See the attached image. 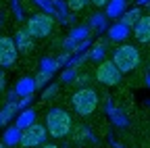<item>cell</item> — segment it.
<instances>
[{
    "mask_svg": "<svg viewBox=\"0 0 150 148\" xmlns=\"http://www.w3.org/2000/svg\"><path fill=\"white\" fill-rule=\"evenodd\" d=\"M46 136H48L46 125L33 123V125H29V127L23 129V134H21V146H23V148L42 146V142H46Z\"/></svg>",
    "mask_w": 150,
    "mask_h": 148,
    "instance_id": "8992f818",
    "label": "cell"
},
{
    "mask_svg": "<svg viewBox=\"0 0 150 148\" xmlns=\"http://www.w3.org/2000/svg\"><path fill=\"white\" fill-rule=\"evenodd\" d=\"M4 88H6V75H4V71L0 69V92H4Z\"/></svg>",
    "mask_w": 150,
    "mask_h": 148,
    "instance_id": "484cf974",
    "label": "cell"
},
{
    "mask_svg": "<svg viewBox=\"0 0 150 148\" xmlns=\"http://www.w3.org/2000/svg\"><path fill=\"white\" fill-rule=\"evenodd\" d=\"M134 35L140 44H150V15H142L134 25Z\"/></svg>",
    "mask_w": 150,
    "mask_h": 148,
    "instance_id": "ba28073f",
    "label": "cell"
},
{
    "mask_svg": "<svg viewBox=\"0 0 150 148\" xmlns=\"http://www.w3.org/2000/svg\"><path fill=\"white\" fill-rule=\"evenodd\" d=\"M35 90H38V86H35V77H29V75L21 77V79L15 84V94H17L19 98L33 96V92H35Z\"/></svg>",
    "mask_w": 150,
    "mask_h": 148,
    "instance_id": "9c48e42d",
    "label": "cell"
},
{
    "mask_svg": "<svg viewBox=\"0 0 150 148\" xmlns=\"http://www.w3.org/2000/svg\"><path fill=\"white\" fill-rule=\"evenodd\" d=\"M25 29L29 31V35L33 40H42V38H48L54 29V17L48 15V13H35L31 15L27 23H25Z\"/></svg>",
    "mask_w": 150,
    "mask_h": 148,
    "instance_id": "277c9868",
    "label": "cell"
},
{
    "mask_svg": "<svg viewBox=\"0 0 150 148\" xmlns=\"http://www.w3.org/2000/svg\"><path fill=\"white\" fill-rule=\"evenodd\" d=\"M0 127H2V121H0Z\"/></svg>",
    "mask_w": 150,
    "mask_h": 148,
    "instance_id": "4dcf8cb0",
    "label": "cell"
},
{
    "mask_svg": "<svg viewBox=\"0 0 150 148\" xmlns=\"http://www.w3.org/2000/svg\"><path fill=\"white\" fill-rule=\"evenodd\" d=\"M17 57H19V50H17V44L13 38L8 35H0V67H13L17 63Z\"/></svg>",
    "mask_w": 150,
    "mask_h": 148,
    "instance_id": "52a82bcc",
    "label": "cell"
},
{
    "mask_svg": "<svg viewBox=\"0 0 150 148\" xmlns=\"http://www.w3.org/2000/svg\"><path fill=\"white\" fill-rule=\"evenodd\" d=\"M56 90H59V88H56V86H50L46 92H44V96H42V100L46 102V100H50V98H54L56 96Z\"/></svg>",
    "mask_w": 150,
    "mask_h": 148,
    "instance_id": "603a6c76",
    "label": "cell"
},
{
    "mask_svg": "<svg viewBox=\"0 0 150 148\" xmlns=\"http://www.w3.org/2000/svg\"><path fill=\"white\" fill-rule=\"evenodd\" d=\"M94 75H96V79L102 84V86H117L119 81H121V75L123 73L119 71V67L112 63V61H102V63H98V67H96V71H94Z\"/></svg>",
    "mask_w": 150,
    "mask_h": 148,
    "instance_id": "5b68a950",
    "label": "cell"
},
{
    "mask_svg": "<svg viewBox=\"0 0 150 148\" xmlns=\"http://www.w3.org/2000/svg\"><path fill=\"white\" fill-rule=\"evenodd\" d=\"M106 57V48H104V42H98L90 52H88V59L96 61V63H102V59Z\"/></svg>",
    "mask_w": 150,
    "mask_h": 148,
    "instance_id": "d6986e66",
    "label": "cell"
},
{
    "mask_svg": "<svg viewBox=\"0 0 150 148\" xmlns=\"http://www.w3.org/2000/svg\"><path fill=\"white\" fill-rule=\"evenodd\" d=\"M73 127V121H71V115L67 113L65 108H59L54 106L48 110L46 115V129L52 138H65Z\"/></svg>",
    "mask_w": 150,
    "mask_h": 148,
    "instance_id": "6da1fadb",
    "label": "cell"
},
{
    "mask_svg": "<svg viewBox=\"0 0 150 148\" xmlns=\"http://www.w3.org/2000/svg\"><path fill=\"white\" fill-rule=\"evenodd\" d=\"M90 27L88 25H81V27H73L71 31H69V38H73L75 42H83V40H88L90 38Z\"/></svg>",
    "mask_w": 150,
    "mask_h": 148,
    "instance_id": "ac0fdd59",
    "label": "cell"
},
{
    "mask_svg": "<svg viewBox=\"0 0 150 148\" xmlns=\"http://www.w3.org/2000/svg\"><path fill=\"white\" fill-rule=\"evenodd\" d=\"M88 2L90 0H67V6H69L71 13H79V11H83L88 6Z\"/></svg>",
    "mask_w": 150,
    "mask_h": 148,
    "instance_id": "44dd1931",
    "label": "cell"
},
{
    "mask_svg": "<svg viewBox=\"0 0 150 148\" xmlns=\"http://www.w3.org/2000/svg\"><path fill=\"white\" fill-rule=\"evenodd\" d=\"M125 13V0H110V2L106 4V17H110V19H117V17H121Z\"/></svg>",
    "mask_w": 150,
    "mask_h": 148,
    "instance_id": "4fadbf2b",
    "label": "cell"
},
{
    "mask_svg": "<svg viewBox=\"0 0 150 148\" xmlns=\"http://www.w3.org/2000/svg\"><path fill=\"white\" fill-rule=\"evenodd\" d=\"M40 148H59V146H54V144H42Z\"/></svg>",
    "mask_w": 150,
    "mask_h": 148,
    "instance_id": "83f0119b",
    "label": "cell"
},
{
    "mask_svg": "<svg viewBox=\"0 0 150 148\" xmlns=\"http://www.w3.org/2000/svg\"><path fill=\"white\" fill-rule=\"evenodd\" d=\"M31 98H33V96H25V98H21V100H19V110H25V108L29 106Z\"/></svg>",
    "mask_w": 150,
    "mask_h": 148,
    "instance_id": "d4e9b609",
    "label": "cell"
},
{
    "mask_svg": "<svg viewBox=\"0 0 150 148\" xmlns=\"http://www.w3.org/2000/svg\"><path fill=\"white\" fill-rule=\"evenodd\" d=\"M19 110V102L17 100H8L4 104V108L0 110V121H2V125H8V121L13 119V115Z\"/></svg>",
    "mask_w": 150,
    "mask_h": 148,
    "instance_id": "9a60e30c",
    "label": "cell"
},
{
    "mask_svg": "<svg viewBox=\"0 0 150 148\" xmlns=\"http://www.w3.org/2000/svg\"><path fill=\"white\" fill-rule=\"evenodd\" d=\"M138 4H150V0H138Z\"/></svg>",
    "mask_w": 150,
    "mask_h": 148,
    "instance_id": "f1b7e54d",
    "label": "cell"
},
{
    "mask_svg": "<svg viewBox=\"0 0 150 148\" xmlns=\"http://www.w3.org/2000/svg\"><path fill=\"white\" fill-rule=\"evenodd\" d=\"M71 104H73V108H75L77 115H81V117L92 115L94 110L98 108V94H96V90H94V88H79L71 96Z\"/></svg>",
    "mask_w": 150,
    "mask_h": 148,
    "instance_id": "3957f363",
    "label": "cell"
},
{
    "mask_svg": "<svg viewBox=\"0 0 150 148\" xmlns=\"http://www.w3.org/2000/svg\"><path fill=\"white\" fill-rule=\"evenodd\" d=\"M90 2H92L94 6H106V4L110 2V0H90Z\"/></svg>",
    "mask_w": 150,
    "mask_h": 148,
    "instance_id": "4316f807",
    "label": "cell"
},
{
    "mask_svg": "<svg viewBox=\"0 0 150 148\" xmlns=\"http://www.w3.org/2000/svg\"><path fill=\"white\" fill-rule=\"evenodd\" d=\"M140 50L136 46H131V44H121L115 48V52H112V63H115L119 67L121 73H129V71H134L138 65H140Z\"/></svg>",
    "mask_w": 150,
    "mask_h": 148,
    "instance_id": "7a4b0ae2",
    "label": "cell"
},
{
    "mask_svg": "<svg viewBox=\"0 0 150 148\" xmlns=\"http://www.w3.org/2000/svg\"><path fill=\"white\" fill-rule=\"evenodd\" d=\"M21 134H23V129H19L17 125L8 127L6 132H4V146L13 148V146H17V144H21Z\"/></svg>",
    "mask_w": 150,
    "mask_h": 148,
    "instance_id": "7c38bea8",
    "label": "cell"
},
{
    "mask_svg": "<svg viewBox=\"0 0 150 148\" xmlns=\"http://www.w3.org/2000/svg\"><path fill=\"white\" fill-rule=\"evenodd\" d=\"M50 77H52V73H48V71H40V73L35 75V86H38V88H42L44 84L50 81Z\"/></svg>",
    "mask_w": 150,
    "mask_h": 148,
    "instance_id": "7402d4cb",
    "label": "cell"
},
{
    "mask_svg": "<svg viewBox=\"0 0 150 148\" xmlns=\"http://www.w3.org/2000/svg\"><path fill=\"white\" fill-rule=\"evenodd\" d=\"M33 123H35V110H33V108L21 110V115L17 117V127H19V129H25V127H29V125H33Z\"/></svg>",
    "mask_w": 150,
    "mask_h": 148,
    "instance_id": "5bb4252c",
    "label": "cell"
},
{
    "mask_svg": "<svg viewBox=\"0 0 150 148\" xmlns=\"http://www.w3.org/2000/svg\"><path fill=\"white\" fill-rule=\"evenodd\" d=\"M106 19H108L106 15H100V13H96V15H92L90 19H88V27H90V29H98V31H104V29H106Z\"/></svg>",
    "mask_w": 150,
    "mask_h": 148,
    "instance_id": "2e32d148",
    "label": "cell"
},
{
    "mask_svg": "<svg viewBox=\"0 0 150 148\" xmlns=\"http://www.w3.org/2000/svg\"><path fill=\"white\" fill-rule=\"evenodd\" d=\"M15 44H17V50L19 52H31L33 50V38L29 35V31L23 27V29H17L15 33Z\"/></svg>",
    "mask_w": 150,
    "mask_h": 148,
    "instance_id": "30bf717a",
    "label": "cell"
},
{
    "mask_svg": "<svg viewBox=\"0 0 150 148\" xmlns=\"http://www.w3.org/2000/svg\"><path fill=\"white\" fill-rule=\"evenodd\" d=\"M73 79H75V69L69 67V69L63 73V81H73Z\"/></svg>",
    "mask_w": 150,
    "mask_h": 148,
    "instance_id": "cb8c5ba5",
    "label": "cell"
},
{
    "mask_svg": "<svg viewBox=\"0 0 150 148\" xmlns=\"http://www.w3.org/2000/svg\"><path fill=\"white\" fill-rule=\"evenodd\" d=\"M140 17H142V11H140V8H129L127 13H123L121 23H125L127 27H134V25L140 21Z\"/></svg>",
    "mask_w": 150,
    "mask_h": 148,
    "instance_id": "e0dca14e",
    "label": "cell"
},
{
    "mask_svg": "<svg viewBox=\"0 0 150 148\" xmlns=\"http://www.w3.org/2000/svg\"><path fill=\"white\" fill-rule=\"evenodd\" d=\"M59 61L52 59V57H44L40 59V71H48V73H54V71H59Z\"/></svg>",
    "mask_w": 150,
    "mask_h": 148,
    "instance_id": "ffe728a7",
    "label": "cell"
},
{
    "mask_svg": "<svg viewBox=\"0 0 150 148\" xmlns=\"http://www.w3.org/2000/svg\"><path fill=\"white\" fill-rule=\"evenodd\" d=\"M0 148H6V146H4V142H2V144H0Z\"/></svg>",
    "mask_w": 150,
    "mask_h": 148,
    "instance_id": "f546056e",
    "label": "cell"
},
{
    "mask_svg": "<svg viewBox=\"0 0 150 148\" xmlns=\"http://www.w3.org/2000/svg\"><path fill=\"white\" fill-rule=\"evenodd\" d=\"M131 27H127L125 23H115V25H110L108 27V40L110 42H125L127 40V35H129Z\"/></svg>",
    "mask_w": 150,
    "mask_h": 148,
    "instance_id": "8fae6325",
    "label": "cell"
}]
</instances>
